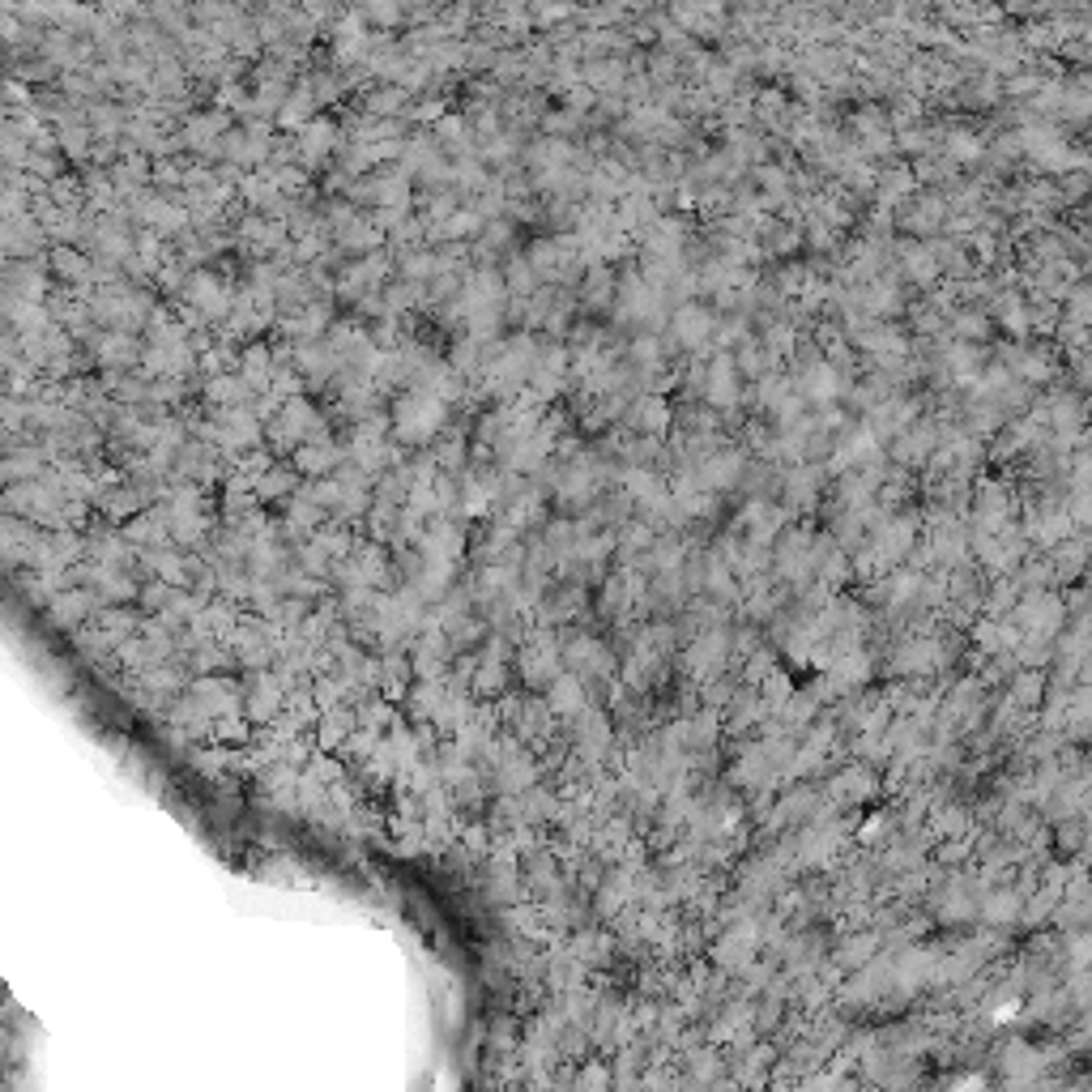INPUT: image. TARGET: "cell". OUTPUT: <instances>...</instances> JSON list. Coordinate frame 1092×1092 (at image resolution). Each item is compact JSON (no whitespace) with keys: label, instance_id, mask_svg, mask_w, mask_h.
Wrapping results in <instances>:
<instances>
[{"label":"cell","instance_id":"obj_2","mask_svg":"<svg viewBox=\"0 0 1092 1092\" xmlns=\"http://www.w3.org/2000/svg\"><path fill=\"white\" fill-rule=\"evenodd\" d=\"M559 662H564L572 675H581V679L614 675V653H610L598 636H585V632H577V636H568V640H564Z\"/></svg>","mask_w":1092,"mask_h":1092},{"label":"cell","instance_id":"obj_11","mask_svg":"<svg viewBox=\"0 0 1092 1092\" xmlns=\"http://www.w3.org/2000/svg\"><path fill=\"white\" fill-rule=\"evenodd\" d=\"M837 803H862V798H870L875 794V777L857 764V768H846V772H837L833 777V790H828Z\"/></svg>","mask_w":1092,"mask_h":1092},{"label":"cell","instance_id":"obj_5","mask_svg":"<svg viewBox=\"0 0 1092 1092\" xmlns=\"http://www.w3.org/2000/svg\"><path fill=\"white\" fill-rule=\"evenodd\" d=\"M585 700H590V696H585V679L572 675V670H568V675L559 670V675L547 683V709H551L555 718H577V713H585Z\"/></svg>","mask_w":1092,"mask_h":1092},{"label":"cell","instance_id":"obj_13","mask_svg":"<svg viewBox=\"0 0 1092 1092\" xmlns=\"http://www.w3.org/2000/svg\"><path fill=\"white\" fill-rule=\"evenodd\" d=\"M649 551H653V534H649L644 525H632V529L623 534V542H619V559H623L627 568H632V564H644Z\"/></svg>","mask_w":1092,"mask_h":1092},{"label":"cell","instance_id":"obj_20","mask_svg":"<svg viewBox=\"0 0 1092 1092\" xmlns=\"http://www.w3.org/2000/svg\"><path fill=\"white\" fill-rule=\"evenodd\" d=\"M607 1080H614V1076H607L602 1067H590V1072L581 1076V1084H607Z\"/></svg>","mask_w":1092,"mask_h":1092},{"label":"cell","instance_id":"obj_6","mask_svg":"<svg viewBox=\"0 0 1092 1092\" xmlns=\"http://www.w3.org/2000/svg\"><path fill=\"white\" fill-rule=\"evenodd\" d=\"M1003 1076H1007V1084H1033L1037 1076H1041V1067H1046V1059H1041V1050L1037 1046H1029V1041H1007L1003 1046Z\"/></svg>","mask_w":1092,"mask_h":1092},{"label":"cell","instance_id":"obj_7","mask_svg":"<svg viewBox=\"0 0 1092 1092\" xmlns=\"http://www.w3.org/2000/svg\"><path fill=\"white\" fill-rule=\"evenodd\" d=\"M521 670H525V679H529L534 687H547V683H551L559 670H564L555 636H547V640H534V644L521 653Z\"/></svg>","mask_w":1092,"mask_h":1092},{"label":"cell","instance_id":"obj_4","mask_svg":"<svg viewBox=\"0 0 1092 1092\" xmlns=\"http://www.w3.org/2000/svg\"><path fill=\"white\" fill-rule=\"evenodd\" d=\"M1020 905H1024V892L998 883V888H985L977 896V918L990 922V926H1011V922H1020Z\"/></svg>","mask_w":1092,"mask_h":1092},{"label":"cell","instance_id":"obj_10","mask_svg":"<svg viewBox=\"0 0 1092 1092\" xmlns=\"http://www.w3.org/2000/svg\"><path fill=\"white\" fill-rule=\"evenodd\" d=\"M632 892H636V888H632V870H623V866H619V870H607V875L598 879V913H602V918H614V913L632 900Z\"/></svg>","mask_w":1092,"mask_h":1092},{"label":"cell","instance_id":"obj_19","mask_svg":"<svg viewBox=\"0 0 1092 1092\" xmlns=\"http://www.w3.org/2000/svg\"><path fill=\"white\" fill-rule=\"evenodd\" d=\"M768 675H772V653H768V649H760V653L747 662V683L755 687V683H764Z\"/></svg>","mask_w":1092,"mask_h":1092},{"label":"cell","instance_id":"obj_15","mask_svg":"<svg viewBox=\"0 0 1092 1092\" xmlns=\"http://www.w3.org/2000/svg\"><path fill=\"white\" fill-rule=\"evenodd\" d=\"M1050 568H1054V577H1059V581H1076V577H1080V568H1084V547H1080V542L1059 547V551L1050 555Z\"/></svg>","mask_w":1092,"mask_h":1092},{"label":"cell","instance_id":"obj_12","mask_svg":"<svg viewBox=\"0 0 1092 1092\" xmlns=\"http://www.w3.org/2000/svg\"><path fill=\"white\" fill-rule=\"evenodd\" d=\"M521 816L529 820V824H551V820H559L564 816V807H559V798L551 794V790H529V798H525V807H521Z\"/></svg>","mask_w":1092,"mask_h":1092},{"label":"cell","instance_id":"obj_14","mask_svg":"<svg viewBox=\"0 0 1092 1092\" xmlns=\"http://www.w3.org/2000/svg\"><path fill=\"white\" fill-rule=\"evenodd\" d=\"M870 956H879V935H857V939H850V944L837 952V965H841V969H862Z\"/></svg>","mask_w":1092,"mask_h":1092},{"label":"cell","instance_id":"obj_9","mask_svg":"<svg viewBox=\"0 0 1092 1092\" xmlns=\"http://www.w3.org/2000/svg\"><path fill=\"white\" fill-rule=\"evenodd\" d=\"M977 896H981V888L973 879H952L944 900H939V918L944 922H969V918H977Z\"/></svg>","mask_w":1092,"mask_h":1092},{"label":"cell","instance_id":"obj_17","mask_svg":"<svg viewBox=\"0 0 1092 1092\" xmlns=\"http://www.w3.org/2000/svg\"><path fill=\"white\" fill-rule=\"evenodd\" d=\"M1041 692H1046V687H1041V675H1037V670L1016 675V683H1011V705H1016V709L1037 705V696H1041Z\"/></svg>","mask_w":1092,"mask_h":1092},{"label":"cell","instance_id":"obj_1","mask_svg":"<svg viewBox=\"0 0 1092 1092\" xmlns=\"http://www.w3.org/2000/svg\"><path fill=\"white\" fill-rule=\"evenodd\" d=\"M1016 619V627H1020V636L1029 632V636H1059L1063 632V614H1067V607H1063V598H1054V594H1046V590H1029L1020 602H1016V610H1011Z\"/></svg>","mask_w":1092,"mask_h":1092},{"label":"cell","instance_id":"obj_8","mask_svg":"<svg viewBox=\"0 0 1092 1092\" xmlns=\"http://www.w3.org/2000/svg\"><path fill=\"white\" fill-rule=\"evenodd\" d=\"M935 666H939V640H905V644L892 653V670H896V675H909V679L931 675Z\"/></svg>","mask_w":1092,"mask_h":1092},{"label":"cell","instance_id":"obj_18","mask_svg":"<svg viewBox=\"0 0 1092 1092\" xmlns=\"http://www.w3.org/2000/svg\"><path fill=\"white\" fill-rule=\"evenodd\" d=\"M935 833L939 837H965L969 833V811L965 807H944L935 816Z\"/></svg>","mask_w":1092,"mask_h":1092},{"label":"cell","instance_id":"obj_16","mask_svg":"<svg viewBox=\"0 0 1092 1092\" xmlns=\"http://www.w3.org/2000/svg\"><path fill=\"white\" fill-rule=\"evenodd\" d=\"M504 781H508V790H525L534 781V764L525 760L521 747H512V755L504 760Z\"/></svg>","mask_w":1092,"mask_h":1092},{"label":"cell","instance_id":"obj_3","mask_svg":"<svg viewBox=\"0 0 1092 1092\" xmlns=\"http://www.w3.org/2000/svg\"><path fill=\"white\" fill-rule=\"evenodd\" d=\"M729 649H734V636H729L726 627H709V632H700V636L687 644L683 666H687L692 679H713V675L726 666Z\"/></svg>","mask_w":1092,"mask_h":1092}]
</instances>
